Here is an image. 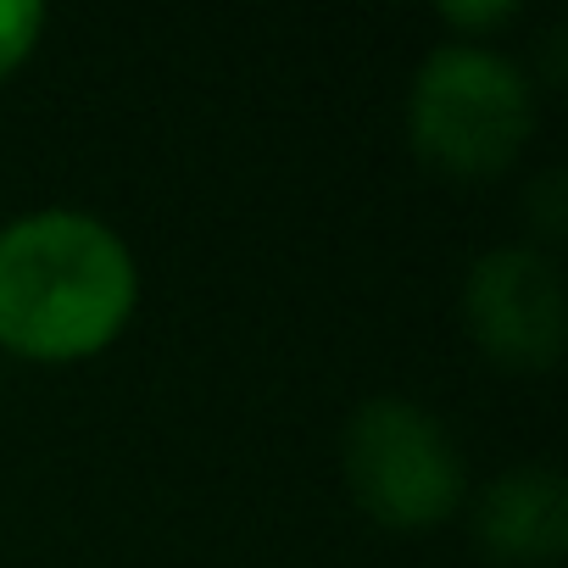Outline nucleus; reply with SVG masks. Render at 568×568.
<instances>
[{"label":"nucleus","mask_w":568,"mask_h":568,"mask_svg":"<svg viewBox=\"0 0 568 568\" xmlns=\"http://www.w3.org/2000/svg\"><path fill=\"white\" fill-rule=\"evenodd\" d=\"M140 307L134 245L84 206H34L0 223V346L29 363L106 352Z\"/></svg>","instance_id":"1"},{"label":"nucleus","mask_w":568,"mask_h":568,"mask_svg":"<svg viewBox=\"0 0 568 568\" xmlns=\"http://www.w3.org/2000/svg\"><path fill=\"white\" fill-rule=\"evenodd\" d=\"M407 140L446 179H501L535 140V79L496 45L446 40L413 68Z\"/></svg>","instance_id":"2"},{"label":"nucleus","mask_w":568,"mask_h":568,"mask_svg":"<svg viewBox=\"0 0 568 568\" xmlns=\"http://www.w3.org/2000/svg\"><path fill=\"white\" fill-rule=\"evenodd\" d=\"M341 474L352 501L385 529L446 524L468 496L457 435L413 396H368L341 429Z\"/></svg>","instance_id":"3"},{"label":"nucleus","mask_w":568,"mask_h":568,"mask_svg":"<svg viewBox=\"0 0 568 568\" xmlns=\"http://www.w3.org/2000/svg\"><path fill=\"white\" fill-rule=\"evenodd\" d=\"M457 313L468 341L507 374H546L562 357L568 335V296L562 267L535 240L490 245L468 262Z\"/></svg>","instance_id":"4"},{"label":"nucleus","mask_w":568,"mask_h":568,"mask_svg":"<svg viewBox=\"0 0 568 568\" xmlns=\"http://www.w3.org/2000/svg\"><path fill=\"white\" fill-rule=\"evenodd\" d=\"M474 546L501 568H546L568 551V479L551 463H518L485 479Z\"/></svg>","instance_id":"5"},{"label":"nucleus","mask_w":568,"mask_h":568,"mask_svg":"<svg viewBox=\"0 0 568 568\" xmlns=\"http://www.w3.org/2000/svg\"><path fill=\"white\" fill-rule=\"evenodd\" d=\"M45 7H34V0H0V84H7L29 57L34 45L45 40Z\"/></svg>","instance_id":"6"},{"label":"nucleus","mask_w":568,"mask_h":568,"mask_svg":"<svg viewBox=\"0 0 568 568\" xmlns=\"http://www.w3.org/2000/svg\"><path fill=\"white\" fill-rule=\"evenodd\" d=\"M524 217L535 223V245H546L551 251V240L562 234V223H568V190H562V168H546V173H535L529 179V190H524Z\"/></svg>","instance_id":"7"},{"label":"nucleus","mask_w":568,"mask_h":568,"mask_svg":"<svg viewBox=\"0 0 568 568\" xmlns=\"http://www.w3.org/2000/svg\"><path fill=\"white\" fill-rule=\"evenodd\" d=\"M513 18H518L513 0H446L440 7V23L463 29V40H479V45H490V34L507 29Z\"/></svg>","instance_id":"8"}]
</instances>
